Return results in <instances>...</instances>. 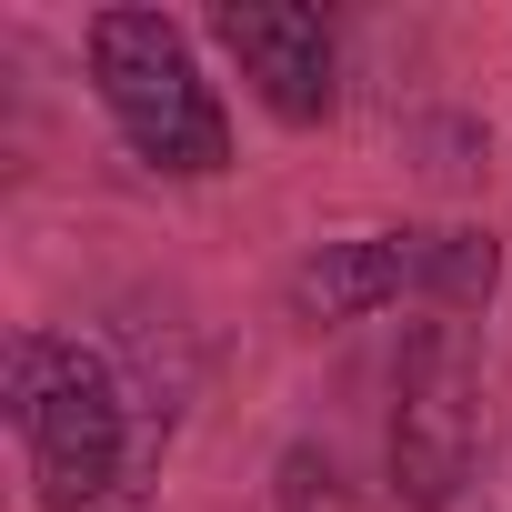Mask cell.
Listing matches in <instances>:
<instances>
[{
  "mask_svg": "<svg viewBox=\"0 0 512 512\" xmlns=\"http://www.w3.org/2000/svg\"><path fill=\"white\" fill-rule=\"evenodd\" d=\"M211 41L241 61V81L262 91V111L282 131H322L332 121V101H342V41H332L322 11H302V0H221Z\"/></svg>",
  "mask_w": 512,
  "mask_h": 512,
  "instance_id": "obj_4",
  "label": "cell"
},
{
  "mask_svg": "<svg viewBox=\"0 0 512 512\" xmlns=\"http://www.w3.org/2000/svg\"><path fill=\"white\" fill-rule=\"evenodd\" d=\"M11 432L31 452V492L41 512H101L111 492H131L141 442H131V392L101 352L61 342V332H21L11 342Z\"/></svg>",
  "mask_w": 512,
  "mask_h": 512,
  "instance_id": "obj_1",
  "label": "cell"
},
{
  "mask_svg": "<svg viewBox=\"0 0 512 512\" xmlns=\"http://www.w3.org/2000/svg\"><path fill=\"white\" fill-rule=\"evenodd\" d=\"M282 302H292V322H312V332H342V322H372V312H392V302H422V282H412V231L312 241L302 262H292V282H282Z\"/></svg>",
  "mask_w": 512,
  "mask_h": 512,
  "instance_id": "obj_5",
  "label": "cell"
},
{
  "mask_svg": "<svg viewBox=\"0 0 512 512\" xmlns=\"http://www.w3.org/2000/svg\"><path fill=\"white\" fill-rule=\"evenodd\" d=\"M81 51H91V101L111 111V131L131 141L141 171H161V181L231 171V111L201 81V51L171 11H91Z\"/></svg>",
  "mask_w": 512,
  "mask_h": 512,
  "instance_id": "obj_2",
  "label": "cell"
},
{
  "mask_svg": "<svg viewBox=\"0 0 512 512\" xmlns=\"http://www.w3.org/2000/svg\"><path fill=\"white\" fill-rule=\"evenodd\" d=\"M482 452V342L472 322L432 312L402 332L392 362V502L402 512H452Z\"/></svg>",
  "mask_w": 512,
  "mask_h": 512,
  "instance_id": "obj_3",
  "label": "cell"
},
{
  "mask_svg": "<svg viewBox=\"0 0 512 512\" xmlns=\"http://www.w3.org/2000/svg\"><path fill=\"white\" fill-rule=\"evenodd\" d=\"M412 282H422V302L432 312H482L492 292H502V241L492 231H472V221H442V231H412Z\"/></svg>",
  "mask_w": 512,
  "mask_h": 512,
  "instance_id": "obj_6",
  "label": "cell"
}]
</instances>
